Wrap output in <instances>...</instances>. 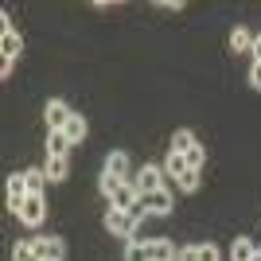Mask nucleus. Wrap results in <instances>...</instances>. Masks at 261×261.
I'll list each match as a JSON object with an SVG mask.
<instances>
[{
    "label": "nucleus",
    "mask_w": 261,
    "mask_h": 261,
    "mask_svg": "<svg viewBox=\"0 0 261 261\" xmlns=\"http://www.w3.org/2000/svg\"><path fill=\"white\" fill-rule=\"evenodd\" d=\"M106 230L109 234H117V238H125L133 246V242H141V222L129 215V211H106Z\"/></svg>",
    "instance_id": "obj_1"
},
{
    "label": "nucleus",
    "mask_w": 261,
    "mask_h": 261,
    "mask_svg": "<svg viewBox=\"0 0 261 261\" xmlns=\"http://www.w3.org/2000/svg\"><path fill=\"white\" fill-rule=\"evenodd\" d=\"M0 28H4V35H0V51H4V63H16L23 51V39L16 35V28H12V16L4 12V20H0Z\"/></svg>",
    "instance_id": "obj_2"
},
{
    "label": "nucleus",
    "mask_w": 261,
    "mask_h": 261,
    "mask_svg": "<svg viewBox=\"0 0 261 261\" xmlns=\"http://www.w3.org/2000/svg\"><path fill=\"white\" fill-rule=\"evenodd\" d=\"M74 113H78V109H70L63 98H51V101H47V129H51V133H63L66 125H70Z\"/></svg>",
    "instance_id": "obj_3"
},
{
    "label": "nucleus",
    "mask_w": 261,
    "mask_h": 261,
    "mask_svg": "<svg viewBox=\"0 0 261 261\" xmlns=\"http://www.w3.org/2000/svg\"><path fill=\"white\" fill-rule=\"evenodd\" d=\"M137 191L141 195H156V191H164V168H156V164H144L141 172H137Z\"/></svg>",
    "instance_id": "obj_4"
},
{
    "label": "nucleus",
    "mask_w": 261,
    "mask_h": 261,
    "mask_svg": "<svg viewBox=\"0 0 261 261\" xmlns=\"http://www.w3.org/2000/svg\"><path fill=\"white\" fill-rule=\"evenodd\" d=\"M32 246H35V253H39L43 261H66V242H63V238H55V234L35 238Z\"/></svg>",
    "instance_id": "obj_5"
},
{
    "label": "nucleus",
    "mask_w": 261,
    "mask_h": 261,
    "mask_svg": "<svg viewBox=\"0 0 261 261\" xmlns=\"http://www.w3.org/2000/svg\"><path fill=\"white\" fill-rule=\"evenodd\" d=\"M28 179H23V172H16V175H8V211L12 215H20V207L28 203Z\"/></svg>",
    "instance_id": "obj_6"
},
{
    "label": "nucleus",
    "mask_w": 261,
    "mask_h": 261,
    "mask_svg": "<svg viewBox=\"0 0 261 261\" xmlns=\"http://www.w3.org/2000/svg\"><path fill=\"white\" fill-rule=\"evenodd\" d=\"M106 172L117 175L121 184H133V160H129V152H109L106 156Z\"/></svg>",
    "instance_id": "obj_7"
},
{
    "label": "nucleus",
    "mask_w": 261,
    "mask_h": 261,
    "mask_svg": "<svg viewBox=\"0 0 261 261\" xmlns=\"http://www.w3.org/2000/svg\"><path fill=\"white\" fill-rule=\"evenodd\" d=\"M222 253H218L215 242H203V246H184V250L175 253V261H218Z\"/></svg>",
    "instance_id": "obj_8"
},
{
    "label": "nucleus",
    "mask_w": 261,
    "mask_h": 261,
    "mask_svg": "<svg viewBox=\"0 0 261 261\" xmlns=\"http://www.w3.org/2000/svg\"><path fill=\"white\" fill-rule=\"evenodd\" d=\"M141 203V191H137V184H121L113 195H109V207L113 211H133Z\"/></svg>",
    "instance_id": "obj_9"
},
{
    "label": "nucleus",
    "mask_w": 261,
    "mask_h": 261,
    "mask_svg": "<svg viewBox=\"0 0 261 261\" xmlns=\"http://www.w3.org/2000/svg\"><path fill=\"white\" fill-rule=\"evenodd\" d=\"M43 215H47L43 195H32V199H28V203L20 207V215H16V218H20L23 226H39V222H43Z\"/></svg>",
    "instance_id": "obj_10"
},
{
    "label": "nucleus",
    "mask_w": 261,
    "mask_h": 261,
    "mask_svg": "<svg viewBox=\"0 0 261 261\" xmlns=\"http://www.w3.org/2000/svg\"><path fill=\"white\" fill-rule=\"evenodd\" d=\"M141 203L148 207V215H172V195H168V187L156 191V195H141Z\"/></svg>",
    "instance_id": "obj_11"
},
{
    "label": "nucleus",
    "mask_w": 261,
    "mask_h": 261,
    "mask_svg": "<svg viewBox=\"0 0 261 261\" xmlns=\"http://www.w3.org/2000/svg\"><path fill=\"white\" fill-rule=\"evenodd\" d=\"M175 253L179 250H172L168 238H152L148 242V261H175Z\"/></svg>",
    "instance_id": "obj_12"
},
{
    "label": "nucleus",
    "mask_w": 261,
    "mask_h": 261,
    "mask_svg": "<svg viewBox=\"0 0 261 261\" xmlns=\"http://www.w3.org/2000/svg\"><path fill=\"white\" fill-rule=\"evenodd\" d=\"M195 133L191 129H179V133H172V148H168V152H179V156H187L191 152V148H195Z\"/></svg>",
    "instance_id": "obj_13"
},
{
    "label": "nucleus",
    "mask_w": 261,
    "mask_h": 261,
    "mask_svg": "<svg viewBox=\"0 0 261 261\" xmlns=\"http://www.w3.org/2000/svg\"><path fill=\"white\" fill-rule=\"evenodd\" d=\"M253 253H257V246H253L250 238H234V246H230V261H253Z\"/></svg>",
    "instance_id": "obj_14"
},
{
    "label": "nucleus",
    "mask_w": 261,
    "mask_h": 261,
    "mask_svg": "<svg viewBox=\"0 0 261 261\" xmlns=\"http://www.w3.org/2000/svg\"><path fill=\"white\" fill-rule=\"evenodd\" d=\"M230 51H234V55L253 51V35L246 32V28H234V35H230Z\"/></svg>",
    "instance_id": "obj_15"
},
{
    "label": "nucleus",
    "mask_w": 261,
    "mask_h": 261,
    "mask_svg": "<svg viewBox=\"0 0 261 261\" xmlns=\"http://www.w3.org/2000/svg\"><path fill=\"white\" fill-rule=\"evenodd\" d=\"M47 156H70V141H66V133H51V137H47Z\"/></svg>",
    "instance_id": "obj_16"
},
{
    "label": "nucleus",
    "mask_w": 261,
    "mask_h": 261,
    "mask_svg": "<svg viewBox=\"0 0 261 261\" xmlns=\"http://www.w3.org/2000/svg\"><path fill=\"white\" fill-rule=\"evenodd\" d=\"M66 141H70V144H78V141H82V137H86V117H82V113H74V117H70V125H66Z\"/></svg>",
    "instance_id": "obj_17"
},
{
    "label": "nucleus",
    "mask_w": 261,
    "mask_h": 261,
    "mask_svg": "<svg viewBox=\"0 0 261 261\" xmlns=\"http://www.w3.org/2000/svg\"><path fill=\"white\" fill-rule=\"evenodd\" d=\"M47 179L51 184L66 179V156H47Z\"/></svg>",
    "instance_id": "obj_18"
},
{
    "label": "nucleus",
    "mask_w": 261,
    "mask_h": 261,
    "mask_svg": "<svg viewBox=\"0 0 261 261\" xmlns=\"http://www.w3.org/2000/svg\"><path fill=\"white\" fill-rule=\"evenodd\" d=\"M23 179H28V195H43L47 172H35V168H28V172H23Z\"/></svg>",
    "instance_id": "obj_19"
},
{
    "label": "nucleus",
    "mask_w": 261,
    "mask_h": 261,
    "mask_svg": "<svg viewBox=\"0 0 261 261\" xmlns=\"http://www.w3.org/2000/svg\"><path fill=\"white\" fill-rule=\"evenodd\" d=\"M164 172H172L175 179H179L184 172H191V168H187V156H179V152H168V160H164Z\"/></svg>",
    "instance_id": "obj_20"
},
{
    "label": "nucleus",
    "mask_w": 261,
    "mask_h": 261,
    "mask_svg": "<svg viewBox=\"0 0 261 261\" xmlns=\"http://www.w3.org/2000/svg\"><path fill=\"white\" fill-rule=\"evenodd\" d=\"M12 261H43V257L35 253L32 242H16V250H12Z\"/></svg>",
    "instance_id": "obj_21"
},
{
    "label": "nucleus",
    "mask_w": 261,
    "mask_h": 261,
    "mask_svg": "<svg viewBox=\"0 0 261 261\" xmlns=\"http://www.w3.org/2000/svg\"><path fill=\"white\" fill-rule=\"evenodd\" d=\"M203 164H207V148H203V141H199L195 148L187 152V168H191V172H203Z\"/></svg>",
    "instance_id": "obj_22"
},
{
    "label": "nucleus",
    "mask_w": 261,
    "mask_h": 261,
    "mask_svg": "<svg viewBox=\"0 0 261 261\" xmlns=\"http://www.w3.org/2000/svg\"><path fill=\"white\" fill-rule=\"evenodd\" d=\"M125 261H148V242H133L125 250Z\"/></svg>",
    "instance_id": "obj_23"
},
{
    "label": "nucleus",
    "mask_w": 261,
    "mask_h": 261,
    "mask_svg": "<svg viewBox=\"0 0 261 261\" xmlns=\"http://www.w3.org/2000/svg\"><path fill=\"white\" fill-rule=\"evenodd\" d=\"M98 187H101V195H113V191H117V187H121V179H117V175H109V172H101V179H98Z\"/></svg>",
    "instance_id": "obj_24"
},
{
    "label": "nucleus",
    "mask_w": 261,
    "mask_h": 261,
    "mask_svg": "<svg viewBox=\"0 0 261 261\" xmlns=\"http://www.w3.org/2000/svg\"><path fill=\"white\" fill-rule=\"evenodd\" d=\"M175 184L184 187V191H199V172H184L179 179H175Z\"/></svg>",
    "instance_id": "obj_25"
},
{
    "label": "nucleus",
    "mask_w": 261,
    "mask_h": 261,
    "mask_svg": "<svg viewBox=\"0 0 261 261\" xmlns=\"http://www.w3.org/2000/svg\"><path fill=\"white\" fill-rule=\"evenodd\" d=\"M250 86H253V90H261V63H253V66H250Z\"/></svg>",
    "instance_id": "obj_26"
},
{
    "label": "nucleus",
    "mask_w": 261,
    "mask_h": 261,
    "mask_svg": "<svg viewBox=\"0 0 261 261\" xmlns=\"http://www.w3.org/2000/svg\"><path fill=\"white\" fill-rule=\"evenodd\" d=\"M250 55H253V63H261V35H253V51Z\"/></svg>",
    "instance_id": "obj_27"
},
{
    "label": "nucleus",
    "mask_w": 261,
    "mask_h": 261,
    "mask_svg": "<svg viewBox=\"0 0 261 261\" xmlns=\"http://www.w3.org/2000/svg\"><path fill=\"white\" fill-rule=\"evenodd\" d=\"M253 261H261V250H257V253H253Z\"/></svg>",
    "instance_id": "obj_28"
}]
</instances>
